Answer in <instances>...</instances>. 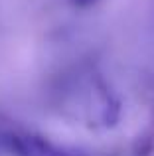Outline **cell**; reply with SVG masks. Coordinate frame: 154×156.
Instances as JSON below:
<instances>
[{"label":"cell","mask_w":154,"mask_h":156,"mask_svg":"<svg viewBox=\"0 0 154 156\" xmlns=\"http://www.w3.org/2000/svg\"><path fill=\"white\" fill-rule=\"evenodd\" d=\"M6 144L14 156H75L36 134H8Z\"/></svg>","instance_id":"1"},{"label":"cell","mask_w":154,"mask_h":156,"mask_svg":"<svg viewBox=\"0 0 154 156\" xmlns=\"http://www.w3.org/2000/svg\"><path fill=\"white\" fill-rule=\"evenodd\" d=\"M71 2H73L75 6H91V4H95L97 0H71Z\"/></svg>","instance_id":"2"}]
</instances>
